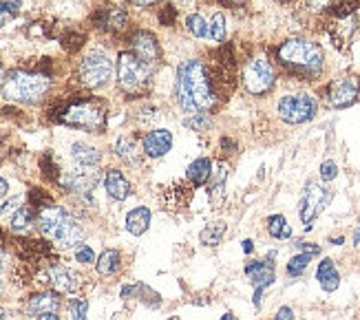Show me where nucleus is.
<instances>
[{
  "instance_id": "obj_10",
  "label": "nucleus",
  "mask_w": 360,
  "mask_h": 320,
  "mask_svg": "<svg viewBox=\"0 0 360 320\" xmlns=\"http://www.w3.org/2000/svg\"><path fill=\"white\" fill-rule=\"evenodd\" d=\"M330 201H332V195L323 184L307 181L303 188L301 201H299V219L305 223V226H309V223L325 210Z\"/></svg>"
},
{
  "instance_id": "obj_21",
  "label": "nucleus",
  "mask_w": 360,
  "mask_h": 320,
  "mask_svg": "<svg viewBox=\"0 0 360 320\" xmlns=\"http://www.w3.org/2000/svg\"><path fill=\"white\" fill-rule=\"evenodd\" d=\"M186 177L188 181H191L193 186H203V184H208L210 177H212V162L208 157H199L195 159V162L188 166L186 170Z\"/></svg>"
},
{
  "instance_id": "obj_40",
  "label": "nucleus",
  "mask_w": 360,
  "mask_h": 320,
  "mask_svg": "<svg viewBox=\"0 0 360 320\" xmlns=\"http://www.w3.org/2000/svg\"><path fill=\"white\" fill-rule=\"evenodd\" d=\"M75 259H77V263H93L96 261V254H93V250L91 248H86V245H77V252H75Z\"/></svg>"
},
{
  "instance_id": "obj_53",
  "label": "nucleus",
  "mask_w": 360,
  "mask_h": 320,
  "mask_svg": "<svg viewBox=\"0 0 360 320\" xmlns=\"http://www.w3.org/2000/svg\"><path fill=\"white\" fill-rule=\"evenodd\" d=\"M226 3H230V5H243L245 0H226Z\"/></svg>"
},
{
  "instance_id": "obj_27",
  "label": "nucleus",
  "mask_w": 360,
  "mask_h": 320,
  "mask_svg": "<svg viewBox=\"0 0 360 320\" xmlns=\"http://www.w3.org/2000/svg\"><path fill=\"white\" fill-rule=\"evenodd\" d=\"M115 155L122 159V162H127V164H137L139 162V153H137V146H135V141L129 139V137H122L115 141Z\"/></svg>"
},
{
  "instance_id": "obj_23",
  "label": "nucleus",
  "mask_w": 360,
  "mask_h": 320,
  "mask_svg": "<svg viewBox=\"0 0 360 320\" xmlns=\"http://www.w3.org/2000/svg\"><path fill=\"white\" fill-rule=\"evenodd\" d=\"M148 228H150V210L148 207L139 205L127 215V230L133 236H142Z\"/></svg>"
},
{
  "instance_id": "obj_16",
  "label": "nucleus",
  "mask_w": 360,
  "mask_h": 320,
  "mask_svg": "<svg viewBox=\"0 0 360 320\" xmlns=\"http://www.w3.org/2000/svg\"><path fill=\"white\" fill-rule=\"evenodd\" d=\"M46 279L51 281V285L60 294H71L77 290V276L67 265H51L49 271H46Z\"/></svg>"
},
{
  "instance_id": "obj_33",
  "label": "nucleus",
  "mask_w": 360,
  "mask_h": 320,
  "mask_svg": "<svg viewBox=\"0 0 360 320\" xmlns=\"http://www.w3.org/2000/svg\"><path fill=\"white\" fill-rule=\"evenodd\" d=\"M20 11V0H0V25H5Z\"/></svg>"
},
{
  "instance_id": "obj_19",
  "label": "nucleus",
  "mask_w": 360,
  "mask_h": 320,
  "mask_svg": "<svg viewBox=\"0 0 360 320\" xmlns=\"http://www.w3.org/2000/svg\"><path fill=\"white\" fill-rule=\"evenodd\" d=\"M104 186H106L108 197L115 199V201H124L131 195V181L124 177L120 170H108L106 177H104Z\"/></svg>"
},
{
  "instance_id": "obj_12",
  "label": "nucleus",
  "mask_w": 360,
  "mask_h": 320,
  "mask_svg": "<svg viewBox=\"0 0 360 320\" xmlns=\"http://www.w3.org/2000/svg\"><path fill=\"white\" fill-rule=\"evenodd\" d=\"M131 51L148 64H155L158 67L160 60H162V49H160V42L155 38L150 31H135L131 36Z\"/></svg>"
},
{
  "instance_id": "obj_42",
  "label": "nucleus",
  "mask_w": 360,
  "mask_h": 320,
  "mask_svg": "<svg viewBox=\"0 0 360 320\" xmlns=\"http://www.w3.org/2000/svg\"><path fill=\"white\" fill-rule=\"evenodd\" d=\"M175 15H177L175 7H173V5H166L164 11L160 13V23H162V25H173V23H175Z\"/></svg>"
},
{
  "instance_id": "obj_20",
  "label": "nucleus",
  "mask_w": 360,
  "mask_h": 320,
  "mask_svg": "<svg viewBox=\"0 0 360 320\" xmlns=\"http://www.w3.org/2000/svg\"><path fill=\"white\" fill-rule=\"evenodd\" d=\"M316 281L321 283V287L325 292H336L340 285V274L334 265L332 259H323L319 269H316Z\"/></svg>"
},
{
  "instance_id": "obj_47",
  "label": "nucleus",
  "mask_w": 360,
  "mask_h": 320,
  "mask_svg": "<svg viewBox=\"0 0 360 320\" xmlns=\"http://www.w3.org/2000/svg\"><path fill=\"white\" fill-rule=\"evenodd\" d=\"M243 252H245V254H252V252H255V243L250 241V238H245V241H243Z\"/></svg>"
},
{
  "instance_id": "obj_18",
  "label": "nucleus",
  "mask_w": 360,
  "mask_h": 320,
  "mask_svg": "<svg viewBox=\"0 0 360 320\" xmlns=\"http://www.w3.org/2000/svg\"><path fill=\"white\" fill-rule=\"evenodd\" d=\"M98 25L104 31H111V34H120V31L127 29L129 25V15L122 7H108L98 13Z\"/></svg>"
},
{
  "instance_id": "obj_22",
  "label": "nucleus",
  "mask_w": 360,
  "mask_h": 320,
  "mask_svg": "<svg viewBox=\"0 0 360 320\" xmlns=\"http://www.w3.org/2000/svg\"><path fill=\"white\" fill-rule=\"evenodd\" d=\"M71 155L75 159L77 166H84V168H96L100 164V151L89 146L84 141H75L71 146Z\"/></svg>"
},
{
  "instance_id": "obj_13",
  "label": "nucleus",
  "mask_w": 360,
  "mask_h": 320,
  "mask_svg": "<svg viewBox=\"0 0 360 320\" xmlns=\"http://www.w3.org/2000/svg\"><path fill=\"white\" fill-rule=\"evenodd\" d=\"M98 172L96 168H84V166H77V170H71L65 174V179H62V186L67 190L75 192V195H84L89 197L91 190L98 186Z\"/></svg>"
},
{
  "instance_id": "obj_29",
  "label": "nucleus",
  "mask_w": 360,
  "mask_h": 320,
  "mask_svg": "<svg viewBox=\"0 0 360 320\" xmlns=\"http://www.w3.org/2000/svg\"><path fill=\"white\" fill-rule=\"evenodd\" d=\"M31 223H34V212H31V207H20V210L11 217V230L22 234L31 228Z\"/></svg>"
},
{
  "instance_id": "obj_51",
  "label": "nucleus",
  "mask_w": 360,
  "mask_h": 320,
  "mask_svg": "<svg viewBox=\"0 0 360 320\" xmlns=\"http://www.w3.org/2000/svg\"><path fill=\"white\" fill-rule=\"evenodd\" d=\"M5 77H7V75H5V69H3V64H0V84L5 82Z\"/></svg>"
},
{
  "instance_id": "obj_11",
  "label": "nucleus",
  "mask_w": 360,
  "mask_h": 320,
  "mask_svg": "<svg viewBox=\"0 0 360 320\" xmlns=\"http://www.w3.org/2000/svg\"><path fill=\"white\" fill-rule=\"evenodd\" d=\"M360 95V77L347 75L334 79V82L325 89V102L330 108H347L352 106Z\"/></svg>"
},
{
  "instance_id": "obj_30",
  "label": "nucleus",
  "mask_w": 360,
  "mask_h": 320,
  "mask_svg": "<svg viewBox=\"0 0 360 320\" xmlns=\"http://www.w3.org/2000/svg\"><path fill=\"white\" fill-rule=\"evenodd\" d=\"M226 174H228L226 168H219L217 177L210 181V195H212V203L214 205H219V203H221V199H224V192H226Z\"/></svg>"
},
{
  "instance_id": "obj_55",
  "label": "nucleus",
  "mask_w": 360,
  "mask_h": 320,
  "mask_svg": "<svg viewBox=\"0 0 360 320\" xmlns=\"http://www.w3.org/2000/svg\"><path fill=\"white\" fill-rule=\"evenodd\" d=\"M173 320H177V318H173Z\"/></svg>"
},
{
  "instance_id": "obj_50",
  "label": "nucleus",
  "mask_w": 360,
  "mask_h": 320,
  "mask_svg": "<svg viewBox=\"0 0 360 320\" xmlns=\"http://www.w3.org/2000/svg\"><path fill=\"white\" fill-rule=\"evenodd\" d=\"M5 265H7V256L5 252H0V269H5Z\"/></svg>"
},
{
  "instance_id": "obj_35",
  "label": "nucleus",
  "mask_w": 360,
  "mask_h": 320,
  "mask_svg": "<svg viewBox=\"0 0 360 320\" xmlns=\"http://www.w3.org/2000/svg\"><path fill=\"white\" fill-rule=\"evenodd\" d=\"M186 126L195 128V131H206V128L212 126V117L206 115V110H203V113H193L191 117L186 120Z\"/></svg>"
},
{
  "instance_id": "obj_41",
  "label": "nucleus",
  "mask_w": 360,
  "mask_h": 320,
  "mask_svg": "<svg viewBox=\"0 0 360 320\" xmlns=\"http://www.w3.org/2000/svg\"><path fill=\"white\" fill-rule=\"evenodd\" d=\"M40 168H42V172H44L49 179H58V168H56V164L51 162L49 157H44V159H42V162H40Z\"/></svg>"
},
{
  "instance_id": "obj_48",
  "label": "nucleus",
  "mask_w": 360,
  "mask_h": 320,
  "mask_svg": "<svg viewBox=\"0 0 360 320\" xmlns=\"http://www.w3.org/2000/svg\"><path fill=\"white\" fill-rule=\"evenodd\" d=\"M38 320H60L56 314H42V316H38Z\"/></svg>"
},
{
  "instance_id": "obj_6",
  "label": "nucleus",
  "mask_w": 360,
  "mask_h": 320,
  "mask_svg": "<svg viewBox=\"0 0 360 320\" xmlns=\"http://www.w3.org/2000/svg\"><path fill=\"white\" fill-rule=\"evenodd\" d=\"M155 64L139 60L133 51H124L117 58V82L127 93H142L150 87Z\"/></svg>"
},
{
  "instance_id": "obj_43",
  "label": "nucleus",
  "mask_w": 360,
  "mask_h": 320,
  "mask_svg": "<svg viewBox=\"0 0 360 320\" xmlns=\"http://www.w3.org/2000/svg\"><path fill=\"white\" fill-rule=\"evenodd\" d=\"M31 195H34V197H31V201H34L36 205H40V203H44V205H49V203H51V201H49V195H46V192L34 190V192H31Z\"/></svg>"
},
{
  "instance_id": "obj_15",
  "label": "nucleus",
  "mask_w": 360,
  "mask_h": 320,
  "mask_svg": "<svg viewBox=\"0 0 360 320\" xmlns=\"http://www.w3.org/2000/svg\"><path fill=\"white\" fill-rule=\"evenodd\" d=\"M245 276L255 283V287H270L274 281H276V269H274V263L272 259H265V261H252L245 265Z\"/></svg>"
},
{
  "instance_id": "obj_2",
  "label": "nucleus",
  "mask_w": 360,
  "mask_h": 320,
  "mask_svg": "<svg viewBox=\"0 0 360 320\" xmlns=\"http://www.w3.org/2000/svg\"><path fill=\"white\" fill-rule=\"evenodd\" d=\"M276 60L285 71L303 79H316L325 69L323 49L307 38H288L283 44H278Z\"/></svg>"
},
{
  "instance_id": "obj_3",
  "label": "nucleus",
  "mask_w": 360,
  "mask_h": 320,
  "mask_svg": "<svg viewBox=\"0 0 360 320\" xmlns=\"http://www.w3.org/2000/svg\"><path fill=\"white\" fill-rule=\"evenodd\" d=\"M38 228L44 236L53 238V243L60 250H71L82 243L84 232L77 226L73 215H69L60 205H46L38 215Z\"/></svg>"
},
{
  "instance_id": "obj_54",
  "label": "nucleus",
  "mask_w": 360,
  "mask_h": 320,
  "mask_svg": "<svg viewBox=\"0 0 360 320\" xmlns=\"http://www.w3.org/2000/svg\"><path fill=\"white\" fill-rule=\"evenodd\" d=\"M221 320H237V316H234V314H224Z\"/></svg>"
},
{
  "instance_id": "obj_38",
  "label": "nucleus",
  "mask_w": 360,
  "mask_h": 320,
  "mask_svg": "<svg viewBox=\"0 0 360 320\" xmlns=\"http://www.w3.org/2000/svg\"><path fill=\"white\" fill-rule=\"evenodd\" d=\"M338 174V166L336 162H332V159H327V162L321 164V179L323 181H334Z\"/></svg>"
},
{
  "instance_id": "obj_31",
  "label": "nucleus",
  "mask_w": 360,
  "mask_h": 320,
  "mask_svg": "<svg viewBox=\"0 0 360 320\" xmlns=\"http://www.w3.org/2000/svg\"><path fill=\"white\" fill-rule=\"evenodd\" d=\"M311 256H314V254H307V252L294 254L292 259H290V263H288V274H290V276H301L303 271H305V267L309 265Z\"/></svg>"
},
{
  "instance_id": "obj_4",
  "label": "nucleus",
  "mask_w": 360,
  "mask_h": 320,
  "mask_svg": "<svg viewBox=\"0 0 360 320\" xmlns=\"http://www.w3.org/2000/svg\"><path fill=\"white\" fill-rule=\"evenodd\" d=\"M51 89V79L44 73L34 71H11L3 82V95L9 102L36 104Z\"/></svg>"
},
{
  "instance_id": "obj_44",
  "label": "nucleus",
  "mask_w": 360,
  "mask_h": 320,
  "mask_svg": "<svg viewBox=\"0 0 360 320\" xmlns=\"http://www.w3.org/2000/svg\"><path fill=\"white\" fill-rule=\"evenodd\" d=\"M274 320H294V312L290 309V307H278V312H276V316H274Z\"/></svg>"
},
{
  "instance_id": "obj_28",
  "label": "nucleus",
  "mask_w": 360,
  "mask_h": 320,
  "mask_svg": "<svg viewBox=\"0 0 360 320\" xmlns=\"http://www.w3.org/2000/svg\"><path fill=\"white\" fill-rule=\"evenodd\" d=\"M186 27H188V31H191L195 38H208L210 36V25L199 13L188 15V18H186Z\"/></svg>"
},
{
  "instance_id": "obj_39",
  "label": "nucleus",
  "mask_w": 360,
  "mask_h": 320,
  "mask_svg": "<svg viewBox=\"0 0 360 320\" xmlns=\"http://www.w3.org/2000/svg\"><path fill=\"white\" fill-rule=\"evenodd\" d=\"M22 207V197H11L3 207H0V215L3 217H13Z\"/></svg>"
},
{
  "instance_id": "obj_9",
  "label": "nucleus",
  "mask_w": 360,
  "mask_h": 320,
  "mask_svg": "<svg viewBox=\"0 0 360 320\" xmlns=\"http://www.w3.org/2000/svg\"><path fill=\"white\" fill-rule=\"evenodd\" d=\"M113 75V62L104 51H91L80 64V82L86 89L104 87Z\"/></svg>"
},
{
  "instance_id": "obj_8",
  "label": "nucleus",
  "mask_w": 360,
  "mask_h": 320,
  "mask_svg": "<svg viewBox=\"0 0 360 320\" xmlns=\"http://www.w3.org/2000/svg\"><path fill=\"white\" fill-rule=\"evenodd\" d=\"M276 84V71L268 58L255 56L243 69V89L250 95H265Z\"/></svg>"
},
{
  "instance_id": "obj_34",
  "label": "nucleus",
  "mask_w": 360,
  "mask_h": 320,
  "mask_svg": "<svg viewBox=\"0 0 360 320\" xmlns=\"http://www.w3.org/2000/svg\"><path fill=\"white\" fill-rule=\"evenodd\" d=\"M84 40H86L84 34H77V31H69V34L62 36V46H65L69 53H75L84 44Z\"/></svg>"
},
{
  "instance_id": "obj_49",
  "label": "nucleus",
  "mask_w": 360,
  "mask_h": 320,
  "mask_svg": "<svg viewBox=\"0 0 360 320\" xmlns=\"http://www.w3.org/2000/svg\"><path fill=\"white\" fill-rule=\"evenodd\" d=\"M261 292H263L261 287H257V292H255V305H257V307L261 305Z\"/></svg>"
},
{
  "instance_id": "obj_45",
  "label": "nucleus",
  "mask_w": 360,
  "mask_h": 320,
  "mask_svg": "<svg viewBox=\"0 0 360 320\" xmlns=\"http://www.w3.org/2000/svg\"><path fill=\"white\" fill-rule=\"evenodd\" d=\"M131 3L137 5V7H150L155 3H162V0H131Z\"/></svg>"
},
{
  "instance_id": "obj_25",
  "label": "nucleus",
  "mask_w": 360,
  "mask_h": 320,
  "mask_svg": "<svg viewBox=\"0 0 360 320\" xmlns=\"http://www.w3.org/2000/svg\"><path fill=\"white\" fill-rule=\"evenodd\" d=\"M120 263H122V259H120L117 250H104L98 259V274H102V276L115 274V271L120 269Z\"/></svg>"
},
{
  "instance_id": "obj_37",
  "label": "nucleus",
  "mask_w": 360,
  "mask_h": 320,
  "mask_svg": "<svg viewBox=\"0 0 360 320\" xmlns=\"http://www.w3.org/2000/svg\"><path fill=\"white\" fill-rule=\"evenodd\" d=\"M69 312H71V320H86L89 302L86 300H71Z\"/></svg>"
},
{
  "instance_id": "obj_32",
  "label": "nucleus",
  "mask_w": 360,
  "mask_h": 320,
  "mask_svg": "<svg viewBox=\"0 0 360 320\" xmlns=\"http://www.w3.org/2000/svg\"><path fill=\"white\" fill-rule=\"evenodd\" d=\"M210 38L217 42L226 40V15L224 13H214L210 20Z\"/></svg>"
},
{
  "instance_id": "obj_14",
  "label": "nucleus",
  "mask_w": 360,
  "mask_h": 320,
  "mask_svg": "<svg viewBox=\"0 0 360 320\" xmlns=\"http://www.w3.org/2000/svg\"><path fill=\"white\" fill-rule=\"evenodd\" d=\"M142 148L150 159H160L173 148V135H170V131H164V128L150 131L142 141Z\"/></svg>"
},
{
  "instance_id": "obj_52",
  "label": "nucleus",
  "mask_w": 360,
  "mask_h": 320,
  "mask_svg": "<svg viewBox=\"0 0 360 320\" xmlns=\"http://www.w3.org/2000/svg\"><path fill=\"white\" fill-rule=\"evenodd\" d=\"M354 243H356V245L360 243V228H358V230H356V234H354Z\"/></svg>"
},
{
  "instance_id": "obj_56",
  "label": "nucleus",
  "mask_w": 360,
  "mask_h": 320,
  "mask_svg": "<svg viewBox=\"0 0 360 320\" xmlns=\"http://www.w3.org/2000/svg\"><path fill=\"white\" fill-rule=\"evenodd\" d=\"M0 285H3V283H0Z\"/></svg>"
},
{
  "instance_id": "obj_5",
  "label": "nucleus",
  "mask_w": 360,
  "mask_h": 320,
  "mask_svg": "<svg viewBox=\"0 0 360 320\" xmlns=\"http://www.w3.org/2000/svg\"><path fill=\"white\" fill-rule=\"evenodd\" d=\"M58 122L80 131H102L106 124V108L98 100H75L60 110Z\"/></svg>"
},
{
  "instance_id": "obj_46",
  "label": "nucleus",
  "mask_w": 360,
  "mask_h": 320,
  "mask_svg": "<svg viewBox=\"0 0 360 320\" xmlns=\"http://www.w3.org/2000/svg\"><path fill=\"white\" fill-rule=\"evenodd\" d=\"M7 190H9V186H7V181L0 177V201L5 199V195H7Z\"/></svg>"
},
{
  "instance_id": "obj_24",
  "label": "nucleus",
  "mask_w": 360,
  "mask_h": 320,
  "mask_svg": "<svg viewBox=\"0 0 360 320\" xmlns=\"http://www.w3.org/2000/svg\"><path fill=\"white\" fill-rule=\"evenodd\" d=\"M224 236H226V223L224 221H214L210 223V226H206L201 230V243L203 245H208V248H217L219 243L224 241Z\"/></svg>"
},
{
  "instance_id": "obj_7",
  "label": "nucleus",
  "mask_w": 360,
  "mask_h": 320,
  "mask_svg": "<svg viewBox=\"0 0 360 320\" xmlns=\"http://www.w3.org/2000/svg\"><path fill=\"white\" fill-rule=\"evenodd\" d=\"M276 110H278V117L285 124L299 126V124L314 120L316 110H319V102H316V98H311V95L305 91L290 93V95H283V98L278 100Z\"/></svg>"
},
{
  "instance_id": "obj_17",
  "label": "nucleus",
  "mask_w": 360,
  "mask_h": 320,
  "mask_svg": "<svg viewBox=\"0 0 360 320\" xmlns=\"http://www.w3.org/2000/svg\"><path fill=\"white\" fill-rule=\"evenodd\" d=\"M58 307H60V296L58 294L40 292V294H34L27 300L25 312L31 314V316H42V314H56Z\"/></svg>"
},
{
  "instance_id": "obj_36",
  "label": "nucleus",
  "mask_w": 360,
  "mask_h": 320,
  "mask_svg": "<svg viewBox=\"0 0 360 320\" xmlns=\"http://www.w3.org/2000/svg\"><path fill=\"white\" fill-rule=\"evenodd\" d=\"M338 3H340V0H305L307 9H309V11H314V13L330 11V9H334Z\"/></svg>"
},
{
  "instance_id": "obj_1",
  "label": "nucleus",
  "mask_w": 360,
  "mask_h": 320,
  "mask_svg": "<svg viewBox=\"0 0 360 320\" xmlns=\"http://www.w3.org/2000/svg\"><path fill=\"white\" fill-rule=\"evenodd\" d=\"M214 87L212 73L208 71L206 62L191 58L179 64L175 79V98L181 110L186 113H203L214 104Z\"/></svg>"
},
{
  "instance_id": "obj_26",
  "label": "nucleus",
  "mask_w": 360,
  "mask_h": 320,
  "mask_svg": "<svg viewBox=\"0 0 360 320\" xmlns=\"http://www.w3.org/2000/svg\"><path fill=\"white\" fill-rule=\"evenodd\" d=\"M268 232L272 238H276V241H288V238L292 236V228H290V223L285 221L283 215H272L268 219Z\"/></svg>"
}]
</instances>
